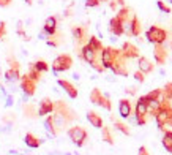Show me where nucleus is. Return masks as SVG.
I'll return each instance as SVG.
<instances>
[{"label": "nucleus", "instance_id": "7ed1b4c3", "mask_svg": "<svg viewBox=\"0 0 172 155\" xmlns=\"http://www.w3.org/2000/svg\"><path fill=\"white\" fill-rule=\"evenodd\" d=\"M71 65H73V60L70 56H58L52 63V70H54V73L66 71V70L71 68Z\"/></svg>", "mask_w": 172, "mask_h": 155}, {"label": "nucleus", "instance_id": "a19ab883", "mask_svg": "<svg viewBox=\"0 0 172 155\" xmlns=\"http://www.w3.org/2000/svg\"><path fill=\"white\" fill-rule=\"evenodd\" d=\"M21 155H27V154H21Z\"/></svg>", "mask_w": 172, "mask_h": 155}, {"label": "nucleus", "instance_id": "ddd939ff", "mask_svg": "<svg viewBox=\"0 0 172 155\" xmlns=\"http://www.w3.org/2000/svg\"><path fill=\"white\" fill-rule=\"evenodd\" d=\"M24 116H25V119H37V117H40V114H38V108L35 106V104L32 103H24Z\"/></svg>", "mask_w": 172, "mask_h": 155}, {"label": "nucleus", "instance_id": "e433bc0d", "mask_svg": "<svg viewBox=\"0 0 172 155\" xmlns=\"http://www.w3.org/2000/svg\"><path fill=\"white\" fill-rule=\"evenodd\" d=\"M25 3L30 6V5H33V0H25Z\"/></svg>", "mask_w": 172, "mask_h": 155}, {"label": "nucleus", "instance_id": "473e14b6", "mask_svg": "<svg viewBox=\"0 0 172 155\" xmlns=\"http://www.w3.org/2000/svg\"><path fill=\"white\" fill-rule=\"evenodd\" d=\"M125 92H126L128 95H134L136 94V89L134 87H126V89H125Z\"/></svg>", "mask_w": 172, "mask_h": 155}, {"label": "nucleus", "instance_id": "ea45409f", "mask_svg": "<svg viewBox=\"0 0 172 155\" xmlns=\"http://www.w3.org/2000/svg\"><path fill=\"white\" fill-rule=\"evenodd\" d=\"M63 155H71V154H63Z\"/></svg>", "mask_w": 172, "mask_h": 155}, {"label": "nucleus", "instance_id": "c756f323", "mask_svg": "<svg viewBox=\"0 0 172 155\" xmlns=\"http://www.w3.org/2000/svg\"><path fill=\"white\" fill-rule=\"evenodd\" d=\"M98 5H100V0H87V2H85V6H88V8L98 6Z\"/></svg>", "mask_w": 172, "mask_h": 155}, {"label": "nucleus", "instance_id": "f8f14e48", "mask_svg": "<svg viewBox=\"0 0 172 155\" xmlns=\"http://www.w3.org/2000/svg\"><path fill=\"white\" fill-rule=\"evenodd\" d=\"M155 60L156 63H164L167 59V52H166V48L163 44H155Z\"/></svg>", "mask_w": 172, "mask_h": 155}, {"label": "nucleus", "instance_id": "c85d7f7f", "mask_svg": "<svg viewBox=\"0 0 172 155\" xmlns=\"http://www.w3.org/2000/svg\"><path fill=\"white\" fill-rule=\"evenodd\" d=\"M156 5H158V8L161 10L163 13H171V8H169V6H167L166 3H164V2H158V3H156Z\"/></svg>", "mask_w": 172, "mask_h": 155}, {"label": "nucleus", "instance_id": "393cba45", "mask_svg": "<svg viewBox=\"0 0 172 155\" xmlns=\"http://www.w3.org/2000/svg\"><path fill=\"white\" fill-rule=\"evenodd\" d=\"M103 139L106 142H109V144H114V139H112V136H111V131H109V128H106V127H103Z\"/></svg>", "mask_w": 172, "mask_h": 155}, {"label": "nucleus", "instance_id": "39448f33", "mask_svg": "<svg viewBox=\"0 0 172 155\" xmlns=\"http://www.w3.org/2000/svg\"><path fill=\"white\" fill-rule=\"evenodd\" d=\"M21 90L24 92V94H27V95L32 97V95L35 94V90H37V81L30 79L27 75L22 76V78H21Z\"/></svg>", "mask_w": 172, "mask_h": 155}, {"label": "nucleus", "instance_id": "c9c22d12", "mask_svg": "<svg viewBox=\"0 0 172 155\" xmlns=\"http://www.w3.org/2000/svg\"><path fill=\"white\" fill-rule=\"evenodd\" d=\"M51 155H63V154H60L58 150H54V152H51Z\"/></svg>", "mask_w": 172, "mask_h": 155}, {"label": "nucleus", "instance_id": "1a4fd4ad", "mask_svg": "<svg viewBox=\"0 0 172 155\" xmlns=\"http://www.w3.org/2000/svg\"><path fill=\"white\" fill-rule=\"evenodd\" d=\"M96 52L93 48H90L88 44H85L84 48H82V51H81V56H82V59H84L87 63H92V62H95L96 60Z\"/></svg>", "mask_w": 172, "mask_h": 155}, {"label": "nucleus", "instance_id": "9b49d317", "mask_svg": "<svg viewBox=\"0 0 172 155\" xmlns=\"http://www.w3.org/2000/svg\"><path fill=\"white\" fill-rule=\"evenodd\" d=\"M5 81H6V82H11V84L21 82V73H19V70L8 68V70H6V73H5Z\"/></svg>", "mask_w": 172, "mask_h": 155}, {"label": "nucleus", "instance_id": "72a5a7b5", "mask_svg": "<svg viewBox=\"0 0 172 155\" xmlns=\"http://www.w3.org/2000/svg\"><path fill=\"white\" fill-rule=\"evenodd\" d=\"M24 29V21H18V27H16V32Z\"/></svg>", "mask_w": 172, "mask_h": 155}, {"label": "nucleus", "instance_id": "f704fd0d", "mask_svg": "<svg viewBox=\"0 0 172 155\" xmlns=\"http://www.w3.org/2000/svg\"><path fill=\"white\" fill-rule=\"evenodd\" d=\"M139 155H150V154L147 152L145 147H140V149H139Z\"/></svg>", "mask_w": 172, "mask_h": 155}, {"label": "nucleus", "instance_id": "20e7f679", "mask_svg": "<svg viewBox=\"0 0 172 155\" xmlns=\"http://www.w3.org/2000/svg\"><path fill=\"white\" fill-rule=\"evenodd\" d=\"M171 119H172V111H171L167 106H164V104H163L161 109H159V111L155 114L156 125H158L161 130H163V127L166 125V123H169V122H171Z\"/></svg>", "mask_w": 172, "mask_h": 155}, {"label": "nucleus", "instance_id": "aec40b11", "mask_svg": "<svg viewBox=\"0 0 172 155\" xmlns=\"http://www.w3.org/2000/svg\"><path fill=\"white\" fill-rule=\"evenodd\" d=\"M163 146L166 147L167 152L172 154V131H164L163 136Z\"/></svg>", "mask_w": 172, "mask_h": 155}, {"label": "nucleus", "instance_id": "cd10ccee", "mask_svg": "<svg viewBox=\"0 0 172 155\" xmlns=\"http://www.w3.org/2000/svg\"><path fill=\"white\" fill-rule=\"evenodd\" d=\"M14 104V97L13 94H10V95H6V101H5V108H11Z\"/></svg>", "mask_w": 172, "mask_h": 155}, {"label": "nucleus", "instance_id": "a211bd4d", "mask_svg": "<svg viewBox=\"0 0 172 155\" xmlns=\"http://www.w3.org/2000/svg\"><path fill=\"white\" fill-rule=\"evenodd\" d=\"M44 128H46V131H48L49 136H52V138L58 135V131H57V128H55V123H54L52 116H49V117L44 120Z\"/></svg>", "mask_w": 172, "mask_h": 155}, {"label": "nucleus", "instance_id": "a878e982", "mask_svg": "<svg viewBox=\"0 0 172 155\" xmlns=\"http://www.w3.org/2000/svg\"><path fill=\"white\" fill-rule=\"evenodd\" d=\"M115 128L119 131H122L123 135H130V128H128L125 123H120V122H115Z\"/></svg>", "mask_w": 172, "mask_h": 155}, {"label": "nucleus", "instance_id": "6ab92c4d", "mask_svg": "<svg viewBox=\"0 0 172 155\" xmlns=\"http://www.w3.org/2000/svg\"><path fill=\"white\" fill-rule=\"evenodd\" d=\"M87 119H88V122H90L95 128H103V119H101L96 112H93V111L87 112Z\"/></svg>", "mask_w": 172, "mask_h": 155}, {"label": "nucleus", "instance_id": "dca6fc26", "mask_svg": "<svg viewBox=\"0 0 172 155\" xmlns=\"http://www.w3.org/2000/svg\"><path fill=\"white\" fill-rule=\"evenodd\" d=\"M73 38L77 43H82L84 40H87V30L84 27H73Z\"/></svg>", "mask_w": 172, "mask_h": 155}, {"label": "nucleus", "instance_id": "423d86ee", "mask_svg": "<svg viewBox=\"0 0 172 155\" xmlns=\"http://www.w3.org/2000/svg\"><path fill=\"white\" fill-rule=\"evenodd\" d=\"M55 111V103H52L49 98H43L40 101V108H38V114L46 116V114H52Z\"/></svg>", "mask_w": 172, "mask_h": 155}, {"label": "nucleus", "instance_id": "4be33fe9", "mask_svg": "<svg viewBox=\"0 0 172 155\" xmlns=\"http://www.w3.org/2000/svg\"><path fill=\"white\" fill-rule=\"evenodd\" d=\"M14 120H16V116L13 114V112H6L5 116L2 117V123L3 125H14Z\"/></svg>", "mask_w": 172, "mask_h": 155}, {"label": "nucleus", "instance_id": "2f4dec72", "mask_svg": "<svg viewBox=\"0 0 172 155\" xmlns=\"http://www.w3.org/2000/svg\"><path fill=\"white\" fill-rule=\"evenodd\" d=\"M11 2H13V0H0V6H2V8H6V6L11 5Z\"/></svg>", "mask_w": 172, "mask_h": 155}, {"label": "nucleus", "instance_id": "4468645a", "mask_svg": "<svg viewBox=\"0 0 172 155\" xmlns=\"http://www.w3.org/2000/svg\"><path fill=\"white\" fill-rule=\"evenodd\" d=\"M119 112L123 119H128L131 116V103L130 100H120L119 103Z\"/></svg>", "mask_w": 172, "mask_h": 155}, {"label": "nucleus", "instance_id": "7c9ffc66", "mask_svg": "<svg viewBox=\"0 0 172 155\" xmlns=\"http://www.w3.org/2000/svg\"><path fill=\"white\" fill-rule=\"evenodd\" d=\"M11 128H13L11 125H3L0 127V133H11Z\"/></svg>", "mask_w": 172, "mask_h": 155}, {"label": "nucleus", "instance_id": "f3484780", "mask_svg": "<svg viewBox=\"0 0 172 155\" xmlns=\"http://www.w3.org/2000/svg\"><path fill=\"white\" fill-rule=\"evenodd\" d=\"M138 63H139V70H140L142 73H145V75H147V73H152V71H153V63H152L148 59H145V57H139V62H138Z\"/></svg>", "mask_w": 172, "mask_h": 155}, {"label": "nucleus", "instance_id": "f03ea898", "mask_svg": "<svg viewBox=\"0 0 172 155\" xmlns=\"http://www.w3.org/2000/svg\"><path fill=\"white\" fill-rule=\"evenodd\" d=\"M68 136L77 147H82L85 139H87V131L82 128V127H71L68 130Z\"/></svg>", "mask_w": 172, "mask_h": 155}, {"label": "nucleus", "instance_id": "bb28decb", "mask_svg": "<svg viewBox=\"0 0 172 155\" xmlns=\"http://www.w3.org/2000/svg\"><path fill=\"white\" fill-rule=\"evenodd\" d=\"M134 79L138 81V82H144V81H145V73H142L139 70V71H136L134 73Z\"/></svg>", "mask_w": 172, "mask_h": 155}, {"label": "nucleus", "instance_id": "0eeeda50", "mask_svg": "<svg viewBox=\"0 0 172 155\" xmlns=\"http://www.w3.org/2000/svg\"><path fill=\"white\" fill-rule=\"evenodd\" d=\"M24 142H25L27 147H30V149H37V147H40L41 144H44V139L35 136L33 133H27L25 138H24Z\"/></svg>", "mask_w": 172, "mask_h": 155}, {"label": "nucleus", "instance_id": "58836bf2", "mask_svg": "<svg viewBox=\"0 0 172 155\" xmlns=\"http://www.w3.org/2000/svg\"><path fill=\"white\" fill-rule=\"evenodd\" d=\"M167 2H169V3H172V0H167Z\"/></svg>", "mask_w": 172, "mask_h": 155}, {"label": "nucleus", "instance_id": "f257e3e1", "mask_svg": "<svg viewBox=\"0 0 172 155\" xmlns=\"http://www.w3.org/2000/svg\"><path fill=\"white\" fill-rule=\"evenodd\" d=\"M145 37H147L148 41H152V43L163 44L164 41H166V38H167V32H166V30H163V29H159V27L153 25V27H150V29L147 30Z\"/></svg>", "mask_w": 172, "mask_h": 155}, {"label": "nucleus", "instance_id": "5701e85b", "mask_svg": "<svg viewBox=\"0 0 172 155\" xmlns=\"http://www.w3.org/2000/svg\"><path fill=\"white\" fill-rule=\"evenodd\" d=\"M103 97H104V94H101L98 89H93V92L90 94V100H92L95 104H100V101L103 100Z\"/></svg>", "mask_w": 172, "mask_h": 155}, {"label": "nucleus", "instance_id": "b1692460", "mask_svg": "<svg viewBox=\"0 0 172 155\" xmlns=\"http://www.w3.org/2000/svg\"><path fill=\"white\" fill-rule=\"evenodd\" d=\"M33 67L38 70V71H41V73H44V71H48L49 67H48V63H46L44 60H38V62H35L33 63Z\"/></svg>", "mask_w": 172, "mask_h": 155}, {"label": "nucleus", "instance_id": "6e6552de", "mask_svg": "<svg viewBox=\"0 0 172 155\" xmlns=\"http://www.w3.org/2000/svg\"><path fill=\"white\" fill-rule=\"evenodd\" d=\"M109 30H111L115 37H120V35L123 33V24H122V19L119 16L111 19V22H109Z\"/></svg>", "mask_w": 172, "mask_h": 155}, {"label": "nucleus", "instance_id": "2eb2a0df", "mask_svg": "<svg viewBox=\"0 0 172 155\" xmlns=\"http://www.w3.org/2000/svg\"><path fill=\"white\" fill-rule=\"evenodd\" d=\"M122 54L126 57L128 60L134 59V57H138V48H134L131 43H125L123 48H122Z\"/></svg>", "mask_w": 172, "mask_h": 155}, {"label": "nucleus", "instance_id": "4c0bfd02", "mask_svg": "<svg viewBox=\"0 0 172 155\" xmlns=\"http://www.w3.org/2000/svg\"><path fill=\"white\" fill-rule=\"evenodd\" d=\"M169 125H172V119H171V122H169Z\"/></svg>", "mask_w": 172, "mask_h": 155}, {"label": "nucleus", "instance_id": "9d476101", "mask_svg": "<svg viewBox=\"0 0 172 155\" xmlns=\"http://www.w3.org/2000/svg\"><path fill=\"white\" fill-rule=\"evenodd\" d=\"M58 86L60 87H63V90L68 94L70 98H76L77 97V90H76V87L73 86L70 81H65V79H58Z\"/></svg>", "mask_w": 172, "mask_h": 155}, {"label": "nucleus", "instance_id": "412c9836", "mask_svg": "<svg viewBox=\"0 0 172 155\" xmlns=\"http://www.w3.org/2000/svg\"><path fill=\"white\" fill-rule=\"evenodd\" d=\"M87 44L90 46V48L95 49L96 52H101V51H103V44H101L100 40H98V38H95V37H90V38H88V43H87Z\"/></svg>", "mask_w": 172, "mask_h": 155}]
</instances>
